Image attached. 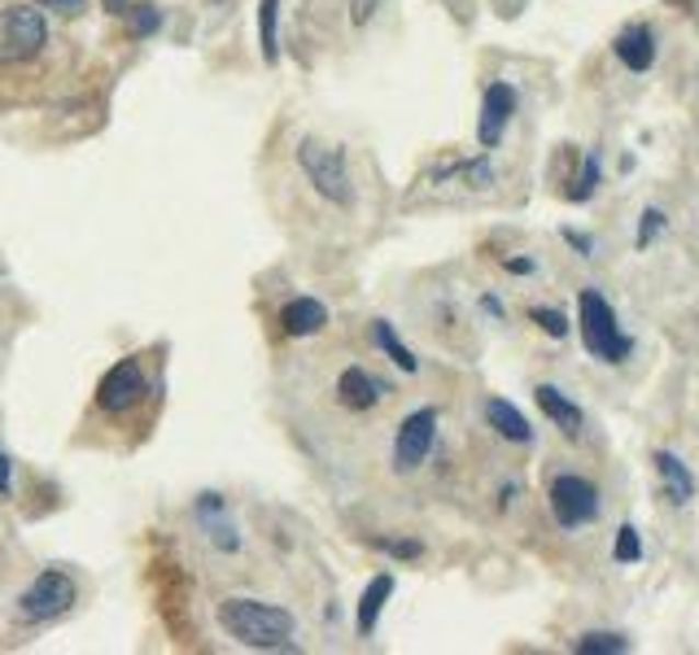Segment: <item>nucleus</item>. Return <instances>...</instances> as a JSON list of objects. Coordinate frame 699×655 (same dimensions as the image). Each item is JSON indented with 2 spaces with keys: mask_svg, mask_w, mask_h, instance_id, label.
<instances>
[{
  "mask_svg": "<svg viewBox=\"0 0 699 655\" xmlns=\"http://www.w3.org/2000/svg\"><path fill=\"white\" fill-rule=\"evenodd\" d=\"M215 621L232 643H241L250 652H285L294 630H298L289 608L263 604V599H224L215 608Z\"/></svg>",
  "mask_w": 699,
  "mask_h": 655,
  "instance_id": "f257e3e1",
  "label": "nucleus"
},
{
  "mask_svg": "<svg viewBox=\"0 0 699 655\" xmlns=\"http://www.w3.org/2000/svg\"><path fill=\"white\" fill-rule=\"evenodd\" d=\"M298 166L311 180V188L333 202V206H354V175H350L346 149L329 145L320 136H302L298 140Z\"/></svg>",
  "mask_w": 699,
  "mask_h": 655,
  "instance_id": "f03ea898",
  "label": "nucleus"
},
{
  "mask_svg": "<svg viewBox=\"0 0 699 655\" xmlns=\"http://www.w3.org/2000/svg\"><path fill=\"white\" fill-rule=\"evenodd\" d=\"M75 599H79L75 577L61 573V568H44V573L18 595V617H22L26 625H48V621L66 617V612L75 608Z\"/></svg>",
  "mask_w": 699,
  "mask_h": 655,
  "instance_id": "7ed1b4c3",
  "label": "nucleus"
},
{
  "mask_svg": "<svg viewBox=\"0 0 699 655\" xmlns=\"http://www.w3.org/2000/svg\"><path fill=\"white\" fill-rule=\"evenodd\" d=\"M577 320H582V341H586V349H591L595 358H604V363H626V358H630V336L617 328L612 307H608L595 289H582V298H577Z\"/></svg>",
  "mask_w": 699,
  "mask_h": 655,
  "instance_id": "20e7f679",
  "label": "nucleus"
},
{
  "mask_svg": "<svg viewBox=\"0 0 699 655\" xmlns=\"http://www.w3.org/2000/svg\"><path fill=\"white\" fill-rule=\"evenodd\" d=\"M48 44V22L31 4H4L0 9V61H31Z\"/></svg>",
  "mask_w": 699,
  "mask_h": 655,
  "instance_id": "39448f33",
  "label": "nucleus"
},
{
  "mask_svg": "<svg viewBox=\"0 0 699 655\" xmlns=\"http://www.w3.org/2000/svg\"><path fill=\"white\" fill-rule=\"evenodd\" d=\"M145 393H149V380H145L140 358H118L96 384V406L105 415H127Z\"/></svg>",
  "mask_w": 699,
  "mask_h": 655,
  "instance_id": "423d86ee",
  "label": "nucleus"
},
{
  "mask_svg": "<svg viewBox=\"0 0 699 655\" xmlns=\"http://www.w3.org/2000/svg\"><path fill=\"white\" fill-rule=\"evenodd\" d=\"M433 441H437V411H433V406L411 411V415L398 424V437H393V468H398V472H415V468L428 459Z\"/></svg>",
  "mask_w": 699,
  "mask_h": 655,
  "instance_id": "0eeeda50",
  "label": "nucleus"
},
{
  "mask_svg": "<svg viewBox=\"0 0 699 655\" xmlns=\"http://www.w3.org/2000/svg\"><path fill=\"white\" fill-rule=\"evenodd\" d=\"M551 512L564 529H582L599 516V490L586 476H555L551 481Z\"/></svg>",
  "mask_w": 699,
  "mask_h": 655,
  "instance_id": "6e6552de",
  "label": "nucleus"
},
{
  "mask_svg": "<svg viewBox=\"0 0 699 655\" xmlns=\"http://www.w3.org/2000/svg\"><path fill=\"white\" fill-rule=\"evenodd\" d=\"M512 114H516V88H512V83H490L485 96H481V123H477L481 149H494V145L503 140Z\"/></svg>",
  "mask_w": 699,
  "mask_h": 655,
  "instance_id": "1a4fd4ad",
  "label": "nucleus"
},
{
  "mask_svg": "<svg viewBox=\"0 0 699 655\" xmlns=\"http://www.w3.org/2000/svg\"><path fill=\"white\" fill-rule=\"evenodd\" d=\"M280 328H285V336H316L329 328V307L320 298H294L280 311Z\"/></svg>",
  "mask_w": 699,
  "mask_h": 655,
  "instance_id": "9d476101",
  "label": "nucleus"
},
{
  "mask_svg": "<svg viewBox=\"0 0 699 655\" xmlns=\"http://www.w3.org/2000/svg\"><path fill=\"white\" fill-rule=\"evenodd\" d=\"M389 599H393V577H389V573H376V577L367 582L363 599H358V617H354L358 639H371V634H376V621H380V612H385Z\"/></svg>",
  "mask_w": 699,
  "mask_h": 655,
  "instance_id": "9b49d317",
  "label": "nucleus"
},
{
  "mask_svg": "<svg viewBox=\"0 0 699 655\" xmlns=\"http://www.w3.org/2000/svg\"><path fill=\"white\" fill-rule=\"evenodd\" d=\"M534 398H538L542 415H547L551 424H560L569 437H577V433H582V424H586L582 406H577V402H569V398L555 389V384H538V389H534Z\"/></svg>",
  "mask_w": 699,
  "mask_h": 655,
  "instance_id": "f8f14e48",
  "label": "nucleus"
},
{
  "mask_svg": "<svg viewBox=\"0 0 699 655\" xmlns=\"http://www.w3.org/2000/svg\"><path fill=\"white\" fill-rule=\"evenodd\" d=\"M656 472H661L665 498H669L674 507H687V503H691V494H696V476H691V468H687L678 455L661 450V455H656Z\"/></svg>",
  "mask_w": 699,
  "mask_h": 655,
  "instance_id": "ddd939ff",
  "label": "nucleus"
},
{
  "mask_svg": "<svg viewBox=\"0 0 699 655\" xmlns=\"http://www.w3.org/2000/svg\"><path fill=\"white\" fill-rule=\"evenodd\" d=\"M337 398L350 411H371L380 402V380L371 371H363V367H346L342 380H337Z\"/></svg>",
  "mask_w": 699,
  "mask_h": 655,
  "instance_id": "4468645a",
  "label": "nucleus"
},
{
  "mask_svg": "<svg viewBox=\"0 0 699 655\" xmlns=\"http://www.w3.org/2000/svg\"><path fill=\"white\" fill-rule=\"evenodd\" d=\"M485 420H490V428L499 433V437H507V441H534V428H529V420L507 402V398H490L485 402Z\"/></svg>",
  "mask_w": 699,
  "mask_h": 655,
  "instance_id": "2eb2a0df",
  "label": "nucleus"
},
{
  "mask_svg": "<svg viewBox=\"0 0 699 655\" xmlns=\"http://www.w3.org/2000/svg\"><path fill=\"white\" fill-rule=\"evenodd\" d=\"M617 57L630 66V70H648L656 61V39L648 26H630L617 35Z\"/></svg>",
  "mask_w": 699,
  "mask_h": 655,
  "instance_id": "dca6fc26",
  "label": "nucleus"
},
{
  "mask_svg": "<svg viewBox=\"0 0 699 655\" xmlns=\"http://www.w3.org/2000/svg\"><path fill=\"white\" fill-rule=\"evenodd\" d=\"M259 53L267 66L280 61V0H259Z\"/></svg>",
  "mask_w": 699,
  "mask_h": 655,
  "instance_id": "f3484780",
  "label": "nucleus"
},
{
  "mask_svg": "<svg viewBox=\"0 0 699 655\" xmlns=\"http://www.w3.org/2000/svg\"><path fill=\"white\" fill-rule=\"evenodd\" d=\"M371 341H376V345L393 358V367H402V371H420V358H415V354L398 341V332H393L389 320H376V324H371Z\"/></svg>",
  "mask_w": 699,
  "mask_h": 655,
  "instance_id": "a211bd4d",
  "label": "nucleus"
},
{
  "mask_svg": "<svg viewBox=\"0 0 699 655\" xmlns=\"http://www.w3.org/2000/svg\"><path fill=\"white\" fill-rule=\"evenodd\" d=\"M127 18H131V35H136V39H149V35H158V26H162V9H158V4H131Z\"/></svg>",
  "mask_w": 699,
  "mask_h": 655,
  "instance_id": "6ab92c4d",
  "label": "nucleus"
},
{
  "mask_svg": "<svg viewBox=\"0 0 699 655\" xmlns=\"http://www.w3.org/2000/svg\"><path fill=\"white\" fill-rule=\"evenodd\" d=\"M577 652L621 655V652H630V639H621V634H586V639L577 643Z\"/></svg>",
  "mask_w": 699,
  "mask_h": 655,
  "instance_id": "aec40b11",
  "label": "nucleus"
},
{
  "mask_svg": "<svg viewBox=\"0 0 699 655\" xmlns=\"http://www.w3.org/2000/svg\"><path fill=\"white\" fill-rule=\"evenodd\" d=\"M612 555H617L621 564H634V560L643 555V542H639V529H634V525H626V529L617 533V547H612Z\"/></svg>",
  "mask_w": 699,
  "mask_h": 655,
  "instance_id": "412c9836",
  "label": "nucleus"
},
{
  "mask_svg": "<svg viewBox=\"0 0 699 655\" xmlns=\"http://www.w3.org/2000/svg\"><path fill=\"white\" fill-rule=\"evenodd\" d=\"M529 315H534V324L542 328L547 336H564V332H569V320H564L560 311H547V307H534Z\"/></svg>",
  "mask_w": 699,
  "mask_h": 655,
  "instance_id": "4be33fe9",
  "label": "nucleus"
},
{
  "mask_svg": "<svg viewBox=\"0 0 699 655\" xmlns=\"http://www.w3.org/2000/svg\"><path fill=\"white\" fill-rule=\"evenodd\" d=\"M376 547H380V551H389V555H398V560H415V555L424 551L420 542H402V538H380Z\"/></svg>",
  "mask_w": 699,
  "mask_h": 655,
  "instance_id": "5701e85b",
  "label": "nucleus"
},
{
  "mask_svg": "<svg viewBox=\"0 0 699 655\" xmlns=\"http://www.w3.org/2000/svg\"><path fill=\"white\" fill-rule=\"evenodd\" d=\"M591 184H599V166H595V158L586 162V171H582V180H577V188L569 193L573 202H582V197H591Z\"/></svg>",
  "mask_w": 699,
  "mask_h": 655,
  "instance_id": "b1692460",
  "label": "nucleus"
},
{
  "mask_svg": "<svg viewBox=\"0 0 699 655\" xmlns=\"http://www.w3.org/2000/svg\"><path fill=\"white\" fill-rule=\"evenodd\" d=\"M661 228H665V215H661V210H648V215H643V232H639V245L648 250V245H652V237H656Z\"/></svg>",
  "mask_w": 699,
  "mask_h": 655,
  "instance_id": "393cba45",
  "label": "nucleus"
},
{
  "mask_svg": "<svg viewBox=\"0 0 699 655\" xmlns=\"http://www.w3.org/2000/svg\"><path fill=\"white\" fill-rule=\"evenodd\" d=\"M35 4L57 9V13H83V4H88V0H35Z\"/></svg>",
  "mask_w": 699,
  "mask_h": 655,
  "instance_id": "a878e982",
  "label": "nucleus"
},
{
  "mask_svg": "<svg viewBox=\"0 0 699 655\" xmlns=\"http://www.w3.org/2000/svg\"><path fill=\"white\" fill-rule=\"evenodd\" d=\"M13 490V463H9V455L0 450V494H9Z\"/></svg>",
  "mask_w": 699,
  "mask_h": 655,
  "instance_id": "bb28decb",
  "label": "nucleus"
},
{
  "mask_svg": "<svg viewBox=\"0 0 699 655\" xmlns=\"http://www.w3.org/2000/svg\"><path fill=\"white\" fill-rule=\"evenodd\" d=\"M105 4V13H114V18H127V9H131V0H101Z\"/></svg>",
  "mask_w": 699,
  "mask_h": 655,
  "instance_id": "cd10ccee",
  "label": "nucleus"
},
{
  "mask_svg": "<svg viewBox=\"0 0 699 655\" xmlns=\"http://www.w3.org/2000/svg\"><path fill=\"white\" fill-rule=\"evenodd\" d=\"M507 272H516V276H520V272H534V263H529V258H512V263H507Z\"/></svg>",
  "mask_w": 699,
  "mask_h": 655,
  "instance_id": "c85d7f7f",
  "label": "nucleus"
},
{
  "mask_svg": "<svg viewBox=\"0 0 699 655\" xmlns=\"http://www.w3.org/2000/svg\"><path fill=\"white\" fill-rule=\"evenodd\" d=\"M354 22H367V0H358V4H354Z\"/></svg>",
  "mask_w": 699,
  "mask_h": 655,
  "instance_id": "c756f323",
  "label": "nucleus"
},
{
  "mask_svg": "<svg viewBox=\"0 0 699 655\" xmlns=\"http://www.w3.org/2000/svg\"><path fill=\"white\" fill-rule=\"evenodd\" d=\"M215 4H219V0H215Z\"/></svg>",
  "mask_w": 699,
  "mask_h": 655,
  "instance_id": "7c9ffc66",
  "label": "nucleus"
}]
</instances>
